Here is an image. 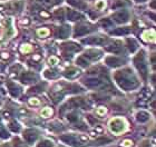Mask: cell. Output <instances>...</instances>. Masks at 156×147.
<instances>
[{"label": "cell", "mask_w": 156, "mask_h": 147, "mask_svg": "<svg viewBox=\"0 0 156 147\" xmlns=\"http://www.w3.org/2000/svg\"><path fill=\"white\" fill-rule=\"evenodd\" d=\"M122 146L123 147H130L132 146V142L128 140V139H126V140H124V142L122 143Z\"/></svg>", "instance_id": "7"}, {"label": "cell", "mask_w": 156, "mask_h": 147, "mask_svg": "<svg viewBox=\"0 0 156 147\" xmlns=\"http://www.w3.org/2000/svg\"><path fill=\"white\" fill-rule=\"evenodd\" d=\"M109 128H110L112 133L119 135L126 129V123L122 118H114L109 123Z\"/></svg>", "instance_id": "1"}, {"label": "cell", "mask_w": 156, "mask_h": 147, "mask_svg": "<svg viewBox=\"0 0 156 147\" xmlns=\"http://www.w3.org/2000/svg\"><path fill=\"white\" fill-rule=\"evenodd\" d=\"M143 39L146 40V41H149V40H154V37H155V32H154V30H151V34H149V30H147V31H145L143 34Z\"/></svg>", "instance_id": "2"}, {"label": "cell", "mask_w": 156, "mask_h": 147, "mask_svg": "<svg viewBox=\"0 0 156 147\" xmlns=\"http://www.w3.org/2000/svg\"><path fill=\"white\" fill-rule=\"evenodd\" d=\"M52 115V108H49V107L44 108V109H42V111H41V116H42V117H45V118L50 117Z\"/></svg>", "instance_id": "3"}, {"label": "cell", "mask_w": 156, "mask_h": 147, "mask_svg": "<svg viewBox=\"0 0 156 147\" xmlns=\"http://www.w3.org/2000/svg\"><path fill=\"white\" fill-rule=\"evenodd\" d=\"M96 113H97L99 116H103V115H105V113H106V109H105L104 107H99Z\"/></svg>", "instance_id": "6"}, {"label": "cell", "mask_w": 156, "mask_h": 147, "mask_svg": "<svg viewBox=\"0 0 156 147\" xmlns=\"http://www.w3.org/2000/svg\"><path fill=\"white\" fill-rule=\"evenodd\" d=\"M37 34H38L39 36H46V35H48L49 34V31L47 30V29H39V30H37Z\"/></svg>", "instance_id": "5"}, {"label": "cell", "mask_w": 156, "mask_h": 147, "mask_svg": "<svg viewBox=\"0 0 156 147\" xmlns=\"http://www.w3.org/2000/svg\"><path fill=\"white\" fill-rule=\"evenodd\" d=\"M30 104H34V105H39V100H30Z\"/></svg>", "instance_id": "8"}, {"label": "cell", "mask_w": 156, "mask_h": 147, "mask_svg": "<svg viewBox=\"0 0 156 147\" xmlns=\"http://www.w3.org/2000/svg\"><path fill=\"white\" fill-rule=\"evenodd\" d=\"M31 49H32V48H31V46H30V45H22V46H21V48H20V51H21V53H29V51H31Z\"/></svg>", "instance_id": "4"}]
</instances>
